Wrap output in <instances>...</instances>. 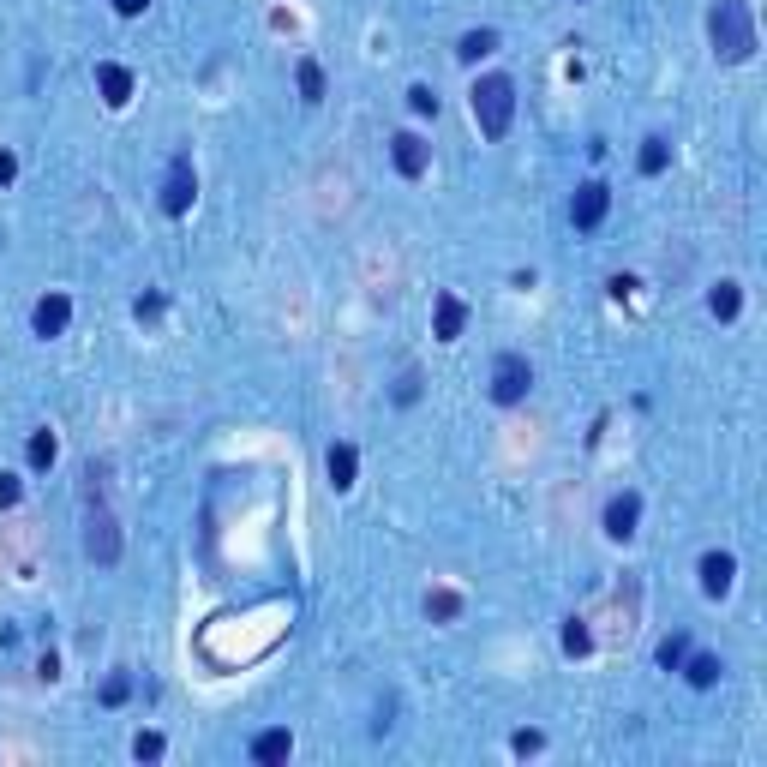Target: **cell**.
Returning a JSON list of instances; mask_svg holds the SVG:
<instances>
[{
  "mask_svg": "<svg viewBox=\"0 0 767 767\" xmlns=\"http://www.w3.org/2000/svg\"><path fill=\"white\" fill-rule=\"evenodd\" d=\"M708 42L726 66H744L756 54V12L750 0H714L708 6Z\"/></svg>",
  "mask_w": 767,
  "mask_h": 767,
  "instance_id": "obj_1",
  "label": "cell"
},
{
  "mask_svg": "<svg viewBox=\"0 0 767 767\" xmlns=\"http://www.w3.org/2000/svg\"><path fill=\"white\" fill-rule=\"evenodd\" d=\"M468 102H474L480 138H504V132H510V120H516V84H510L504 72H486V78L468 90Z\"/></svg>",
  "mask_w": 767,
  "mask_h": 767,
  "instance_id": "obj_2",
  "label": "cell"
},
{
  "mask_svg": "<svg viewBox=\"0 0 767 767\" xmlns=\"http://www.w3.org/2000/svg\"><path fill=\"white\" fill-rule=\"evenodd\" d=\"M528 390H534L528 354H498V360H492V402H498V408H516V402H528Z\"/></svg>",
  "mask_w": 767,
  "mask_h": 767,
  "instance_id": "obj_3",
  "label": "cell"
},
{
  "mask_svg": "<svg viewBox=\"0 0 767 767\" xmlns=\"http://www.w3.org/2000/svg\"><path fill=\"white\" fill-rule=\"evenodd\" d=\"M84 552H90V564H102V570L120 564V522H114V510L96 504V510L84 516Z\"/></svg>",
  "mask_w": 767,
  "mask_h": 767,
  "instance_id": "obj_4",
  "label": "cell"
},
{
  "mask_svg": "<svg viewBox=\"0 0 767 767\" xmlns=\"http://www.w3.org/2000/svg\"><path fill=\"white\" fill-rule=\"evenodd\" d=\"M192 198H198L192 156H174V162H168V174H162V210H168V216H186V210H192Z\"/></svg>",
  "mask_w": 767,
  "mask_h": 767,
  "instance_id": "obj_5",
  "label": "cell"
},
{
  "mask_svg": "<svg viewBox=\"0 0 767 767\" xmlns=\"http://www.w3.org/2000/svg\"><path fill=\"white\" fill-rule=\"evenodd\" d=\"M606 210H612V186H606V180H582L576 198H570V222H576L582 234H594V228L606 222Z\"/></svg>",
  "mask_w": 767,
  "mask_h": 767,
  "instance_id": "obj_6",
  "label": "cell"
},
{
  "mask_svg": "<svg viewBox=\"0 0 767 767\" xmlns=\"http://www.w3.org/2000/svg\"><path fill=\"white\" fill-rule=\"evenodd\" d=\"M390 162H396V174H402V180H420V174H426V162H432V150H426V138H420V132H396V138H390Z\"/></svg>",
  "mask_w": 767,
  "mask_h": 767,
  "instance_id": "obj_7",
  "label": "cell"
},
{
  "mask_svg": "<svg viewBox=\"0 0 767 767\" xmlns=\"http://www.w3.org/2000/svg\"><path fill=\"white\" fill-rule=\"evenodd\" d=\"M66 324H72V300L66 294H42L36 312H30V330L48 342V336H66Z\"/></svg>",
  "mask_w": 767,
  "mask_h": 767,
  "instance_id": "obj_8",
  "label": "cell"
},
{
  "mask_svg": "<svg viewBox=\"0 0 767 767\" xmlns=\"http://www.w3.org/2000/svg\"><path fill=\"white\" fill-rule=\"evenodd\" d=\"M732 582H738V558H732V552H708V558H702V594H708V600H726Z\"/></svg>",
  "mask_w": 767,
  "mask_h": 767,
  "instance_id": "obj_9",
  "label": "cell"
},
{
  "mask_svg": "<svg viewBox=\"0 0 767 767\" xmlns=\"http://www.w3.org/2000/svg\"><path fill=\"white\" fill-rule=\"evenodd\" d=\"M96 90H102L108 108H126V102H132V72H126L120 60H102V66H96Z\"/></svg>",
  "mask_w": 767,
  "mask_h": 767,
  "instance_id": "obj_10",
  "label": "cell"
},
{
  "mask_svg": "<svg viewBox=\"0 0 767 767\" xmlns=\"http://www.w3.org/2000/svg\"><path fill=\"white\" fill-rule=\"evenodd\" d=\"M468 330V306L456 300V294H438V306H432V336L438 342H456Z\"/></svg>",
  "mask_w": 767,
  "mask_h": 767,
  "instance_id": "obj_11",
  "label": "cell"
},
{
  "mask_svg": "<svg viewBox=\"0 0 767 767\" xmlns=\"http://www.w3.org/2000/svg\"><path fill=\"white\" fill-rule=\"evenodd\" d=\"M636 522H642V498H636V492H618V498L606 504V534H612V540H630Z\"/></svg>",
  "mask_w": 767,
  "mask_h": 767,
  "instance_id": "obj_12",
  "label": "cell"
},
{
  "mask_svg": "<svg viewBox=\"0 0 767 767\" xmlns=\"http://www.w3.org/2000/svg\"><path fill=\"white\" fill-rule=\"evenodd\" d=\"M294 756V732L288 726H276V732H258L252 738V762L258 767H276V762H288Z\"/></svg>",
  "mask_w": 767,
  "mask_h": 767,
  "instance_id": "obj_13",
  "label": "cell"
},
{
  "mask_svg": "<svg viewBox=\"0 0 767 767\" xmlns=\"http://www.w3.org/2000/svg\"><path fill=\"white\" fill-rule=\"evenodd\" d=\"M324 468H330V486H336V492H348V486H354V474H360V450H354V444H330Z\"/></svg>",
  "mask_w": 767,
  "mask_h": 767,
  "instance_id": "obj_14",
  "label": "cell"
},
{
  "mask_svg": "<svg viewBox=\"0 0 767 767\" xmlns=\"http://www.w3.org/2000/svg\"><path fill=\"white\" fill-rule=\"evenodd\" d=\"M678 672H684V678H690L696 690H714L726 666H720V654H684V666H678Z\"/></svg>",
  "mask_w": 767,
  "mask_h": 767,
  "instance_id": "obj_15",
  "label": "cell"
},
{
  "mask_svg": "<svg viewBox=\"0 0 767 767\" xmlns=\"http://www.w3.org/2000/svg\"><path fill=\"white\" fill-rule=\"evenodd\" d=\"M708 312H714L720 324H732V318L744 312V288H738V282H720V288L708 294Z\"/></svg>",
  "mask_w": 767,
  "mask_h": 767,
  "instance_id": "obj_16",
  "label": "cell"
},
{
  "mask_svg": "<svg viewBox=\"0 0 767 767\" xmlns=\"http://www.w3.org/2000/svg\"><path fill=\"white\" fill-rule=\"evenodd\" d=\"M492 48H498V30H462V42H456V60H468V66H474V60H486Z\"/></svg>",
  "mask_w": 767,
  "mask_h": 767,
  "instance_id": "obj_17",
  "label": "cell"
},
{
  "mask_svg": "<svg viewBox=\"0 0 767 767\" xmlns=\"http://www.w3.org/2000/svg\"><path fill=\"white\" fill-rule=\"evenodd\" d=\"M636 168H642V174H666V168H672V144H666V138H642Z\"/></svg>",
  "mask_w": 767,
  "mask_h": 767,
  "instance_id": "obj_18",
  "label": "cell"
},
{
  "mask_svg": "<svg viewBox=\"0 0 767 767\" xmlns=\"http://www.w3.org/2000/svg\"><path fill=\"white\" fill-rule=\"evenodd\" d=\"M24 456H30V468H36V474H48V468H54V456H60V444H54V432H30V444H24Z\"/></svg>",
  "mask_w": 767,
  "mask_h": 767,
  "instance_id": "obj_19",
  "label": "cell"
},
{
  "mask_svg": "<svg viewBox=\"0 0 767 767\" xmlns=\"http://www.w3.org/2000/svg\"><path fill=\"white\" fill-rule=\"evenodd\" d=\"M294 78H300V96H306V102H324V66H318V60H300Z\"/></svg>",
  "mask_w": 767,
  "mask_h": 767,
  "instance_id": "obj_20",
  "label": "cell"
},
{
  "mask_svg": "<svg viewBox=\"0 0 767 767\" xmlns=\"http://www.w3.org/2000/svg\"><path fill=\"white\" fill-rule=\"evenodd\" d=\"M462 612V594H450V588H438V594H426V618H438V624H450Z\"/></svg>",
  "mask_w": 767,
  "mask_h": 767,
  "instance_id": "obj_21",
  "label": "cell"
},
{
  "mask_svg": "<svg viewBox=\"0 0 767 767\" xmlns=\"http://www.w3.org/2000/svg\"><path fill=\"white\" fill-rule=\"evenodd\" d=\"M564 654H594V630H588V618H570V624H564Z\"/></svg>",
  "mask_w": 767,
  "mask_h": 767,
  "instance_id": "obj_22",
  "label": "cell"
},
{
  "mask_svg": "<svg viewBox=\"0 0 767 767\" xmlns=\"http://www.w3.org/2000/svg\"><path fill=\"white\" fill-rule=\"evenodd\" d=\"M684 654H690V636H666V642H660V666H666V672H678Z\"/></svg>",
  "mask_w": 767,
  "mask_h": 767,
  "instance_id": "obj_23",
  "label": "cell"
},
{
  "mask_svg": "<svg viewBox=\"0 0 767 767\" xmlns=\"http://www.w3.org/2000/svg\"><path fill=\"white\" fill-rule=\"evenodd\" d=\"M162 750H168V744H162V732H138V738H132V756H138V762H156Z\"/></svg>",
  "mask_w": 767,
  "mask_h": 767,
  "instance_id": "obj_24",
  "label": "cell"
},
{
  "mask_svg": "<svg viewBox=\"0 0 767 767\" xmlns=\"http://www.w3.org/2000/svg\"><path fill=\"white\" fill-rule=\"evenodd\" d=\"M126 696H132V678H120V672H114V678L102 684V708H120Z\"/></svg>",
  "mask_w": 767,
  "mask_h": 767,
  "instance_id": "obj_25",
  "label": "cell"
},
{
  "mask_svg": "<svg viewBox=\"0 0 767 767\" xmlns=\"http://www.w3.org/2000/svg\"><path fill=\"white\" fill-rule=\"evenodd\" d=\"M408 108H414V114H438V96H432V84H414V90H408Z\"/></svg>",
  "mask_w": 767,
  "mask_h": 767,
  "instance_id": "obj_26",
  "label": "cell"
},
{
  "mask_svg": "<svg viewBox=\"0 0 767 767\" xmlns=\"http://www.w3.org/2000/svg\"><path fill=\"white\" fill-rule=\"evenodd\" d=\"M510 750H516V756H540V750H546V738H540V732H516V738H510Z\"/></svg>",
  "mask_w": 767,
  "mask_h": 767,
  "instance_id": "obj_27",
  "label": "cell"
},
{
  "mask_svg": "<svg viewBox=\"0 0 767 767\" xmlns=\"http://www.w3.org/2000/svg\"><path fill=\"white\" fill-rule=\"evenodd\" d=\"M414 396H420V372H402V384H396V402H402V408H408V402H414Z\"/></svg>",
  "mask_w": 767,
  "mask_h": 767,
  "instance_id": "obj_28",
  "label": "cell"
},
{
  "mask_svg": "<svg viewBox=\"0 0 767 767\" xmlns=\"http://www.w3.org/2000/svg\"><path fill=\"white\" fill-rule=\"evenodd\" d=\"M18 492H24V486H18V474H0V510H6V504H18Z\"/></svg>",
  "mask_w": 767,
  "mask_h": 767,
  "instance_id": "obj_29",
  "label": "cell"
},
{
  "mask_svg": "<svg viewBox=\"0 0 767 767\" xmlns=\"http://www.w3.org/2000/svg\"><path fill=\"white\" fill-rule=\"evenodd\" d=\"M606 288H612V300H630V294H636V276H612Z\"/></svg>",
  "mask_w": 767,
  "mask_h": 767,
  "instance_id": "obj_30",
  "label": "cell"
},
{
  "mask_svg": "<svg viewBox=\"0 0 767 767\" xmlns=\"http://www.w3.org/2000/svg\"><path fill=\"white\" fill-rule=\"evenodd\" d=\"M138 318H162V294H144L138 300Z\"/></svg>",
  "mask_w": 767,
  "mask_h": 767,
  "instance_id": "obj_31",
  "label": "cell"
},
{
  "mask_svg": "<svg viewBox=\"0 0 767 767\" xmlns=\"http://www.w3.org/2000/svg\"><path fill=\"white\" fill-rule=\"evenodd\" d=\"M12 174H18V156H12V150H0V186H6Z\"/></svg>",
  "mask_w": 767,
  "mask_h": 767,
  "instance_id": "obj_32",
  "label": "cell"
},
{
  "mask_svg": "<svg viewBox=\"0 0 767 767\" xmlns=\"http://www.w3.org/2000/svg\"><path fill=\"white\" fill-rule=\"evenodd\" d=\"M144 6H150V0H114V12H120V18H138Z\"/></svg>",
  "mask_w": 767,
  "mask_h": 767,
  "instance_id": "obj_33",
  "label": "cell"
}]
</instances>
